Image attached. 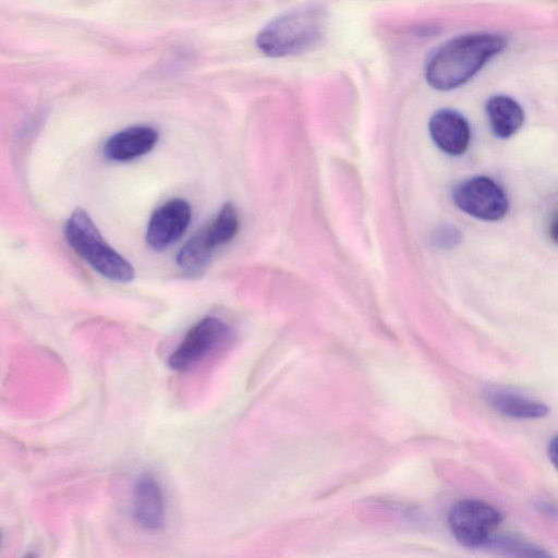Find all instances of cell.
I'll return each mask as SVG.
<instances>
[{
    "instance_id": "e0dca14e",
    "label": "cell",
    "mask_w": 558,
    "mask_h": 558,
    "mask_svg": "<svg viewBox=\"0 0 558 558\" xmlns=\"http://www.w3.org/2000/svg\"><path fill=\"white\" fill-rule=\"evenodd\" d=\"M547 451L551 463L558 471V434L550 439Z\"/></svg>"
},
{
    "instance_id": "9c48e42d",
    "label": "cell",
    "mask_w": 558,
    "mask_h": 558,
    "mask_svg": "<svg viewBox=\"0 0 558 558\" xmlns=\"http://www.w3.org/2000/svg\"><path fill=\"white\" fill-rule=\"evenodd\" d=\"M428 130L436 146L452 156L462 155L470 144V126L456 110L441 109L429 119Z\"/></svg>"
},
{
    "instance_id": "2e32d148",
    "label": "cell",
    "mask_w": 558,
    "mask_h": 558,
    "mask_svg": "<svg viewBox=\"0 0 558 558\" xmlns=\"http://www.w3.org/2000/svg\"><path fill=\"white\" fill-rule=\"evenodd\" d=\"M433 241L438 247L451 248L461 241V233L457 228L445 225L435 230Z\"/></svg>"
},
{
    "instance_id": "7c38bea8",
    "label": "cell",
    "mask_w": 558,
    "mask_h": 558,
    "mask_svg": "<svg viewBox=\"0 0 558 558\" xmlns=\"http://www.w3.org/2000/svg\"><path fill=\"white\" fill-rule=\"evenodd\" d=\"M486 113L493 132L500 138L514 135L524 122L521 106L506 95L490 97L486 104Z\"/></svg>"
},
{
    "instance_id": "7a4b0ae2",
    "label": "cell",
    "mask_w": 558,
    "mask_h": 558,
    "mask_svg": "<svg viewBox=\"0 0 558 558\" xmlns=\"http://www.w3.org/2000/svg\"><path fill=\"white\" fill-rule=\"evenodd\" d=\"M326 26L327 13L323 7H301L267 23L256 36V46L271 58L303 53L323 40Z\"/></svg>"
},
{
    "instance_id": "5bb4252c",
    "label": "cell",
    "mask_w": 558,
    "mask_h": 558,
    "mask_svg": "<svg viewBox=\"0 0 558 558\" xmlns=\"http://www.w3.org/2000/svg\"><path fill=\"white\" fill-rule=\"evenodd\" d=\"M239 215L232 203H226L215 219L206 226L211 244L217 247L229 243L239 231Z\"/></svg>"
},
{
    "instance_id": "3957f363",
    "label": "cell",
    "mask_w": 558,
    "mask_h": 558,
    "mask_svg": "<svg viewBox=\"0 0 558 558\" xmlns=\"http://www.w3.org/2000/svg\"><path fill=\"white\" fill-rule=\"evenodd\" d=\"M64 232L73 251L101 276L117 282L133 280L132 264L106 242L84 209L76 208L72 213Z\"/></svg>"
},
{
    "instance_id": "30bf717a",
    "label": "cell",
    "mask_w": 558,
    "mask_h": 558,
    "mask_svg": "<svg viewBox=\"0 0 558 558\" xmlns=\"http://www.w3.org/2000/svg\"><path fill=\"white\" fill-rule=\"evenodd\" d=\"M158 142V132L149 125H134L111 135L104 155L113 161H129L149 153Z\"/></svg>"
},
{
    "instance_id": "52a82bcc",
    "label": "cell",
    "mask_w": 558,
    "mask_h": 558,
    "mask_svg": "<svg viewBox=\"0 0 558 558\" xmlns=\"http://www.w3.org/2000/svg\"><path fill=\"white\" fill-rule=\"evenodd\" d=\"M190 204L182 198H172L157 208L147 226L146 242L156 250L169 247L184 233L191 221Z\"/></svg>"
},
{
    "instance_id": "8fae6325",
    "label": "cell",
    "mask_w": 558,
    "mask_h": 558,
    "mask_svg": "<svg viewBox=\"0 0 558 558\" xmlns=\"http://www.w3.org/2000/svg\"><path fill=\"white\" fill-rule=\"evenodd\" d=\"M484 398L497 412L512 418H541L549 412L541 401L501 388H487Z\"/></svg>"
},
{
    "instance_id": "6da1fadb",
    "label": "cell",
    "mask_w": 558,
    "mask_h": 558,
    "mask_svg": "<svg viewBox=\"0 0 558 558\" xmlns=\"http://www.w3.org/2000/svg\"><path fill=\"white\" fill-rule=\"evenodd\" d=\"M505 37L492 33L458 36L428 59L425 78L437 90H450L470 81L493 57L505 49Z\"/></svg>"
},
{
    "instance_id": "8992f818",
    "label": "cell",
    "mask_w": 558,
    "mask_h": 558,
    "mask_svg": "<svg viewBox=\"0 0 558 558\" xmlns=\"http://www.w3.org/2000/svg\"><path fill=\"white\" fill-rule=\"evenodd\" d=\"M452 198L458 208L477 219L496 221L509 209L507 195L493 179L470 178L454 187Z\"/></svg>"
},
{
    "instance_id": "ba28073f",
    "label": "cell",
    "mask_w": 558,
    "mask_h": 558,
    "mask_svg": "<svg viewBox=\"0 0 558 558\" xmlns=\"http://www.w3.org/2000/svg\"><path fill=\"white\" fill-rule=\"evenodd\" d=\"M132 515L145 531L156 532L165 526L166 504L163 492L156 478L142 474L133 487Z\"/></svg>"
},
{
    "instance_id": "4fadbf2b",
    "label": "cell",
    "mask_w": 558,
    "mask_h": 558,
    "mask_svg": "<svg viewBox=\"0 0 558 558\" xmlns=\"http://www.w3.org/2000/svg\"><path fill=\"white\" fill-rule=\"evenodd\" d=\"M215 246L211 244L206 227L198 230L179 250L178 266L189 275L204 271L209 264Z\"/></svg>"
},
{
    "instance_id": "9a60e30c",
    "label": "cell",
    "mask_w": 558,
    "mask_h": 558,
    "mask_svg": "<svg viewBox=\"0 0 558 558\" xmlns=\"http://www.w3.org/2000/svg\"><path fill=\"white\" fill-rule=\"evenodd\" d=\"M484 547L495 549L507 556L514 557H547L548 554L542 548L511 536H493Z\"/></svg>"
},
{
    "instance_id": "277c9868",
    "label": "cell",
    "mask_w": 558,
    "mask_h": 558,
    "mask_svg": "<svg viewBox=\"0 0 558 558\" xmlns=\"http://www.w3.org/2000/svg\"><path fill=\"white\" fill-rule=\"evenodd\" d=\"M231 337L232 329L225 320L206 316L189 329L168 356V365L175 372H190L222 348Z\"/></svg>"
},
{
    "instance_id": "5b68a950",
    "label": "cell",
    "mask_w": 558,
    "mask_h": 558,
    "mask_svg": "<svg viewBox=\"0 0 558 558\" xmlns=\"http://www.w3.org/2000/svg\"><path fill=\"white\" fill-rule=\"evenodd\" d=\"M502 521L501 512L494 506L476 499L456 504L448 517L454 538L466 547H484Z\"/></svg>"
},
{
    "instance_id": "ac0fdd59",
    "label": "cell",
    "mask_w": 558,
    "mask_h": 558,
    "mask_svg": "<svg viewBox=\"0 0 558 558\" xmlns=\"http://www.w3.org/2000/svg\"><path fill=\"white\" fill-rule=\"evenodd\" d=\"M548 235L555 244H558V209L554 213L550 219Z\"/></svg>"
}]
</instances>
